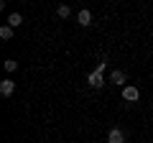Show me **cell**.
I'll use <instances>...</instances> for the list:
<instances>
[{"label": "cell", "instance_id": "obj_2", "mask_svg": "<svg viewBox=\"0 0 153 143\" xmlns=\"http://www.w3.org/2000/svg\"><path fill=\"white\" fill-rule=\"evenodd\" d=\"M123 100H125V102H138V100H140V89H138L135 84H125V87H123Z\"/></svg>", "mask_w": 153, "mask_h": 143}, {"label": "cell", "instance_id": "obj_10", "mask_svg": "<svg viewBox=\"0 0 153 143\" xmlns=\"http://www.w3.org/2000/svg\"><path fill=\"white\" fill-rule=\"evenodd\" d=\"M3 66H5V72H16L18 69V61L16 59H5V64H3Z\"/></svg>", "mask_w": 153, "mask_h": 143}, {"label": "cell", "instance_id": "obj_1", "mask_svg": "<svg viewBox=\"0 0 153 143\" xmlns=\"http://www.w3.org/2000/svg\"><path fill=\"white\" fill-rule=\"evenodd\" d=\"M105 66H107V61H100V64H97V69H94L92 74H89V77H87V84H89V87L100 89V87H105V84H107V82H105V77H102Z\"/></svg>", "mask_w": 153, "mask_h": 143}, {"label": "cell", "instance_id": "obj_4", "mask_svg": "<svg viewBox=\"0 0 153 143\" xmlns=\"http://www.w3.org/2000/svg\"><path fill=\"white\" fill-rule=\"evenodd\" d=\"M107 143H125V133L120 128H110L107 130Z\"/></svg>", "mask_w": 153, "mask_h": 143}, {"label": "cell", "instance_id": "obj_3", "mask_svg": "<svg viewBox=\"0 0 153 143\" xmlns=\"http://www.w3.org/2000/svg\"><path fill=\"white\" fill-rule=\"evenodd\" d=\"M107 82H112V84H117V87H125V82H128V74L123 69H115L112 74H110V79Z\"/></svg>", "mask_w": 153, "mask_h": 143}, {"label": "cell", "instance_id": "obj_9", "mask_svg": "<svg viewBox=\"0 0 153 143\" xmlns=\"http://www.w3.org/2000/svg\"><path fill=\"white\" fill-rule=\"evenodd\" d=\"M0 39H3V41H10V39H13V28L8 26V23L0 28Z\"/></svg>", "mask_w": 153, "mask_h": 143}, {"label": "cell", "instance_id": "obj_6", "mask_svg": "<svg viewBox=\"0 0 153 143\" xmlns=\"http://www.w3.org/2000/svg\"><path fill=\"white\" fill-rule=\"evenodd\" d=\"M76 23H79V26H92V13L89 10H79L76 13Z\"/></svg>", "mask_w": 153, "mask_h": 143}, {"label": "cell", "instance_id": "obj_7", "mask_svg": "<svg viewBox=\"0 0 153 143\" xmlns=\"http://www.w3.org/2000/svg\"><path fill=\"white\" fill-rule=\"evenodd\" d=\"M21 23H23V16H21V13H10V16H8V26H10V28H18Z\"/></svg>", "mask_w": 153, "mask_h": 143}, {"label": "cell", "instance_id": "obj_5", "mask_svg": "<svg viewBox=\"0 0 153 143\" xmlns=\"http://www.w3.org/2000/svg\"><path fill=\"white\" fill-rule=\"evenodd\" d=\"M13 92H16V82H13V79H3V82H0V95H3V97H10Z\"/></svg>", "mask_w": 153, "mask_h": 143}, {"label": "cell", "instance_id": "obj_8", "mask_svg": "<svg viewBox=\"0 0 153 143\" xmlns=\"http://www.w3.org/2000/svg\"><path fill=\"white\" fill-rule=\"evenodd\" d=\"M56 16H59V18H69L71 16V8L66 5V3H61V5H56Z\"/></svg>", "mask_w": 153, "mask_h": 143}]
</instances>
